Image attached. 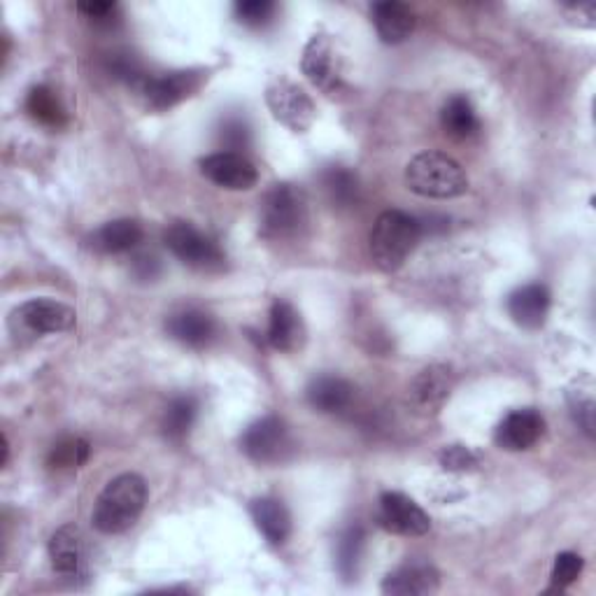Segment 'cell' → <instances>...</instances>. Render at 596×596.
I'll return each mask as SVG.
<instances>
[{"mask_svg":"<svg viewBox=\"0 0 596 596\" xmlns=\"http://www.w3.org/2000/svg\"><path fill=\"white\" fill-rule=\"evenodd\" d=\"M249 515L270 545H283L291 534V515L283 501L273 497L254 499L249 503Z\"/></svg>","mask_w":596,"mask_h":596,"instance_id":"cell-21","label":"cell"},{"mask_svg":"<svg viewBox=\"0 0 596 596\" xmlns=\"http://www.w3.org/2000/svg\"><path fill=\"white\" fill-rule=\"evenodd\" d=\"M571 17H578V26H594V19H596V8L594 3H578V6H571Z\"/></svg>","mask_w":596,"mask_h":596,"instance_id":"cell-38","label":"cell"},{"mask_svg":"<svg viewBox=\"0 0 596 596\" xmlns=\"http://www.w3.org/2000/svg\"><path fill=\"white\" fill-rule=\"evenodd\" d=\"M440 124H443L445 134L457 138V140L471 138L478 131V126H480L473 105L466 96H453L450 100L443 105Z\"/></svg>","mask_w":596,"mask_h":596,"instance_id":"cell-24","label":"cell"},{"mask_svg":"<svg viewBox=\"0 0 596 596\" xmlns=\"http://www.w3.org/2000/svg\"><path fill=\"white\" fill-rule=\"evenodd\" d=\"M422 238V224L408 212L387 210L375 220L371 231V254L377 268L398 270Z\"/></svg>","mask_w":596,"mask_h":596,"instance_id":"cell-2","label":"cell"},{"mask_svg":"<svg viewBox=\"0 0 596 596\" xmlns=\"http://www.w3.org/2000/svg\"><path fill=\"white\" fill-rule=\"evenodd\" d=\"M142 241V228L136 220H115L100 226L94 236L92 245L103 254H124L138 247Z\"/></svg>","mask_w":596,"mask_h":596,"instance_id":"cell-23","label":"cell"},{"mask_svg":"<svg viewBox=\"0 0 596 596\" xmlns=\"http://www.w3.org/2000/svg\"><path fill=\"white\" fill-rule=\"evenodd\" d=\"M301 68L315 87L324 94H336L343 87V63H340L333 40L327 33H315L308 40Z\"/></svg>","mask_w":596,"mask_h":596,"instance_id":"cell-8","label":"cell"},{"mask_svg":"<svg viewBox=\"0 0 596 596\" xmlns=\"http://www.w3.org/2000/svg\"><path fill=\"white\" fill-rule=\"evenodd\" d=\"M380 524L398 536H424L432 529L429 515L422 505L401 492H387L380 499Z\"/></svg>","mask_w":596,"mask_h":596,"instance_id":"cell-10","label":"cell"},{"mask_svg":"<svg viewBox=\"0 0 596 596\" xmlns=\"http://www.w3.org/2000/svg\"><path fill=\"white\" fill-rule=\"evenodd\" d=\"M308 220L306 196L294 184H273L262 201L259 222L262 236L270 241H283L296 236Z\"/></svg>","mask_w":596,"mask_h":596,"instance_id":"cell-4","label":"cell"},{"mask_svg":"<svg viewBox=\"0 0 596 596\" xmlns=\"http://www.w3.org/2000/svg\"><path fill=\"white\" fill-rule=\"evenodd\" d=\"M306 329H304V319L298 315V310L289 304L278 298L270 306L268 315V333L266 340L273 350L280 352H294L304 345Z\"/></svg>","mask_w":596,"mask_h":596,"instance_id":"cell-15","label":"cell"},{"mask_svg":"<svg viewBox=\"0 0 596 596\" xmlns=\"http://www.w3.org/2000/svg\"><path fill=\"white\" fill-rule=\"evenodd\" d=\"M406 184L424 199H457L466 194L468 175L459 161L443 152H422L406 166Z\"/></svg>","mask_w":596,"mask_h":596,"instance_id":"cell-3","label":"cell"},{"mask_svg":"<svg viewBox=\"0 0 596 596\" xmlns=\"http://www.w3.org/2000/svg\"><path fill=\"white\" fill-rule=\"evenodd\" d=\"M243 453L257 464H278L285 461L291 453V436L285 419L266 415L252 422L241 438Z\"/></svg>","mask_w":596,"mask_h":596,"instance_id":"cell-6","label":"cell"},{"mask_svg":"<svg viewBox=\"0 0 596 596\" xmlns=\"http://www.w3.org/2000/svg\"><path fill=\"white\" fill-rule=\"evenodd\" d=\"M52 568L61 578H79L84 571V536L75 524H63L50 541Z\"/></svg>","mask_w":596,"mask_h":596,"instance_id":"cell-17","label":"cell"},{"mask_svg":"<svg viewBox=\"0 0 596 596\" xmlns=\"http://www.w3.org/2000/svg\"><path fill=\"white\" fill-rule=\"evenodd\" d=\"M26 110L35 121L50 126V129H61L66 124V110H63L58 96L50 87H42V84L29 92Z\"/></svg>","mask_w":596,"mask_h":596,"instance_id":"cell-27","label":"cell"},{"mask_svg":"<svg viewBox=\"0 0 596 596\" xmlns=\"http://www.w3.org/2000/svg\"><path fill=\"white\" fill-rule=\"evenodd\" d=\"M364 543H366V534L361 526H350L345 529V534L338 539V550H336V564L340 576L345 581H352L356 576V568L361 562V555H364Z\"/></svg>","mask_w":596,"mask_h":596,"instance_id":"cell-28","label":"cell"},{"mask_svg":"<svg viewBox=\"0 0 596 596\" xmlns=\"http://www.w3.org/2000/svg\"><path fill=\"white\" fill-rule=\"evenodd\" d=\"M550 310V291L545 285H524L508 296V315L522 329H541Z\"/></svg>","mask_w":596,"mask_h":596,"instance_id":"cell-18","label":"cell"},{"mask_svg":"<svg viewBox=\"0 0 596 596\" xmlns=\"http://www.w3.org/2000/svg\"><path fill=\"white\" fill-rule=\"evenodd\" d=\"M166 331L170 338L187 348H205L217 333V324L207 312L199 308H184L166 319Z\"/></svg>","mask_w":596,"mask_h":596,"instance_id":"cell-16","label":"cell"},{"mask_svg":"<svg viewBox=\"0 0 596 596\" xmlns=\"http://www.w3.org/2000/svg\"><path fill=\"white\" fill-rule=\"evenodd\" d=\"M438 583H440V576L432 564L413 562L392 571L385 578V583H382V592L392 596H419V594L436 592Z\"/></svg>","mask_w":596,"mask_h":596,"instance_id":"cell-19","label":"cell"},{"mask_svg":"<svg viewBox=\"0 0 596 596\" xmlns=\"http://www.w3.org/2000/svg\"><path fill=\"white\" fill-rule=\"evenodd\" d=\"M14 317L26 327L31 333H58L71 331L75 327V310L61 301H52V298H33L21 306Z\"/></svg>","mask_w":596,"mask_h":596,"instance_id":"cell-12","label":"cell"},{"mask_svg":"<svg viewBox=\"0 0 596 596\" xmlns=\"http://www.w3.org/2000/svg\"><path fill=\"white\" fill-rule=\"evenodd\" d=\"M196 413H199V403L194 396H178L170 401L161 422L163 436L173 443H182L189 436L191 427H194Z\"/></svg>","mask_w":596,"mask_h":596,"instance_id":"cell-25","label":"cell"},{"mask_svg":"<svg viewBox=\"0 0 596 596\" xmlns=\"http://www.w3.org/2000/svg\"><path fill=\"white\" fill-rule=\"evenodd\" d=\"M545 432V419L534 408H520L508 413L497 427V445L508 453L529 450Z\"/></svg>","mask_w":596,"mask_h":596,"instance_id":"cell-13","label":"cell"},{"mask_svg":"<svg viewBox=\"0 0 596 596\" xmlns=\"http://www.w3.org/2000/svg\"><path fill=\"white\" fill-rule=\"evenodd\" d=\"M306 396L310 406L319 413H340L352 403L354 387L343 377L322 375L310 382Z\"/></svg>","mask_w":596,"mask_h":596,"instance_id":"cell-22","label":"cell"},{"mask_svg":"<svg viewBox=\"0 0 596 596\" xmlns=\"http://www.w3.org/2000/svg\"><path fill=\"white\" fill-rule=\"evenodd\" d=\"M147 503V485L138 473H121L105 485L96 508L94 526L100 534H124L142 515Z\"/></svg>","mask_w":596,"mask_h":596,"instance_id":"cell-1","label":"cell"},{"mask_svg":"<svg viewBox=\"0 0 596 596\" xmlns=\"http://www.w3.org/2000/svg\"><path fill=\"white\" fill-rule=\"evenodd\" d=\"M371 14L380 40L387 42V45H398V42L408 40L415 31V14L406 3L385 0V3H375Z\"/></svg>","mask_w":596,"mask_h":596,"instance_id":"cell-20","label":"cell"},{"mask_svg":"<svg viewBox=\"0 0 596 596\" xmlns=\"http://www.w3.org/2000/svg\"><path fill=\"white\" fill-rule=\"evenodd\" d=\"M201 173L217 187L243 191L252 189L259 180L257 168L254 163L236 152H215L205 159H201Z\"/></svg>","mask_w":596,"mask_h":596,"instance_id":"cell-11","label":"cell"},{"mask_svg":"<svg viewBox=\"0 0 596 596\" xmlns=\"http://www.w3.org/2000/svg\"><path fill=\"white\" fill-rule=\"evenodd\" d=\"M275 3L270 0H243L236 3V17L245 26H262L273 17Z\"/></svg>","mask_w":596,"mask_h":596,"instance_id":"cell-34","label":"cell"},{"mask_svg":"<svg viewBox=\"0 0 596 596\" xmlns=\"http://www.w3.org/2000/svg\"><path fill=\"white\" fill-rule=\"evenodd\" d=\"M266 103L273 117L294 134H306L317 115L312 98L298 84L285 77L275 79L266 89Z\"/></svg>","mask_w":596,"mask_h":596,"instance_id":"cell-7","label":"cell"},{"mask_svg":"<svg viewBox=\"0 0 596 596\" xmlns=\"http://www.w3.org/2000/svg\"><path fill=\"white\" fill-rule=\"evenodd\" d=\"M163 243L182 264H187L191 268L215 270V268L224 266L222 247L189 222L170 224L163 233Z\"/></svg>","mask_w":596,"mask_h":596,"instance_id":"cell-5","label":"cell"},{"mask_svg":"<svg viewBox=\"0 0 596 596\" xmlns=\"http://www.w3.org/2000/svg\"><path fill=\"white\" fill-rule=\"evenodd\" d=\"M134 270H136L138 278L152 280V278H157V275H159L161 266H159V259L157 257H149V254H140V257H136V262H134Z\"/></svg>","mask_w":596,"mask_h":596,"instance_id":"cell-37","label":"cell"},{"mask_svg":"<svg viewBox=\"0 0 596 596\" xmlns=\"http://www.w3.org/2000/svg\"><path fill=\"white\" fill-rule=\"evenodd\" d=\"M201 82H203V75L199 71H175V73H166L159 77L147 75V79L138 89L149 110L163 113L168 108H175L178 103H182L191 94H196Z\"/></svg>","mask_w":596,"mask_h":596,"instance_id":"cell-9","label":"cell"},{"mask_svg":"<svg viewBox=\"0 0 596 596\" xmlns=\"http://www.w3.org/2000/svg\"><path fill=\"white\" fill-rule=\"evenodd\" d=\"M438 459L445 471H453V473L473 471V468L478 466V455L466 445H445Z\"/></svg>","mask_w":596,"mask_h":596,"instance_id":"cell-32","label":"cell"},{"mask_svg":"<svg viewBox=\"0 0 596 596\" xmlns=\"http://www.w3.org/2000/svg\"><path fill=\"white\" fill-rule=\"evenodd\" d=\"M583 566L585 562L581 555H576V552H562V555H557L555 566H552V573H550L552 589H566L568 585L576 583L581 578Z\"/></svg>","mask_w":596,"mask_h":596,"instance_id":"cell-31","label":"cell"},{"mask_svg":"<svg viewBox=\"0 0 596 596\" xmlns=\"http://www.w3.org/2000/svg\"><path fill=\"white\" fill-rule=\"evenodd\" d=\"M453 390V371L434 364L429 369H424L413 382H411V403L413 408L424 413V415H434L443 408V403L450 396Z\"/></svg>","mask_w":596,"mask_h":596,"instance_id":"cell-14","label":"cell"},{"mask_svg":"<svg viewBox=\"0 0 596 596\" xmlns=\"http://www.w3.org/2000/svg\"><path fill=\"white\" fill-rule=\"evenodd\" d=\"M322 189L336 207H350L359 196V180L345 166H329L322 170Z\"/></svg>","mask_w":596,"mask_h":596,"instance_id":"cell-26","label":"cell"},{"mask_svg":"<svg viewBox=\"0 0 596 596\" xmlns=\"http://www.w3.org/2000/svg\"><path fill=\"white\" fill-rule=\"evenodd\" d=\"M92 447L84 438H63L58 440L47 457L50 468H77L89 459Z\"/></svg>","mask_w":596,"mask_h":596,"instance_id":"cell-29","label":"cell"},{"mask_svg":"<svg viewBox=\"0 0 596 596\" xmlns=\"http://www.w3.org/2000/svg\"><path fill=\"white\" fill-rule=\"evenodd\" d=\"M77 10L87 17L94 26L100 29H113L117 24V14H119V6L117 3H108V0H94V3H79Z\"/></svg>","mask_w":596,"mask_h":596,"instance_id":"cell-35","label":"cell"},{"mask_svg":"<svg viewBox=\"0 0 596 596\" xmlns=\"http://www.w3.org/2000/svg\"><path fill=\"white\" fill-rule=\"evenodd\" d=\"M220 142L224 145V152H236L249 145V126L241 117H228L220 126Z\"/></svg>","mask_w":596,"mask_h":596,"instance_id":"cell-33","label":"cell"},{"mask_svg":"<svg viewBox=\"0 0 596 596\" xmlns=\"http://www.w3.org/2000/svg\"><path fill=\"white\" fill-rule=\"evenodd\" d=\"M105 68H108V73L119 79V82H126L131 84V87H140V84L147 79V73L142 68V63L136 54L131 52H115L108 56V63H105Z\"/></svg>","mask_w":596,"mask_h":596,"instance_id":"cell-30","label":"cell"},{"mask_svg":"<svg viewBox=\"0 0 596 596\" xmlns=\"http://www.w3.org/2000/svg\"><path fill=\"white\" fill-rule=\"evenodd\" d=\"M571 413L576 424H581V429L592 438L594 436V398L587 396H571Z\"/></svg>","mask_w":596,"mask_h":596,"instance_id":"cell-36","label":"cell"}]
</instances>
